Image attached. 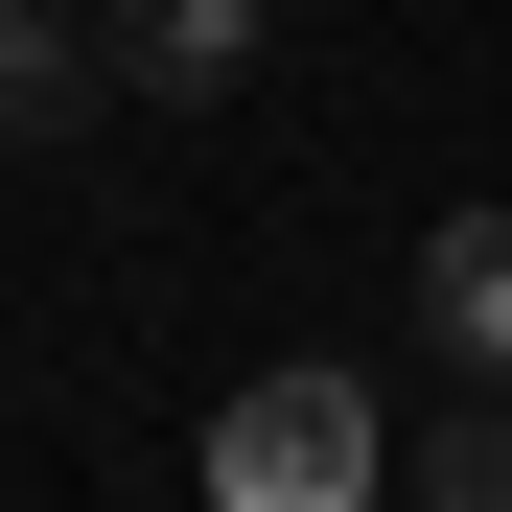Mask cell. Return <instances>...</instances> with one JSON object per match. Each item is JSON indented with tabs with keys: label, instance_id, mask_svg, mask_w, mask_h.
Segmentation results:
<instances>
[{
	"label": "cell",
	"instance_id": "3",
	"mask_svg": "<svg viewBox=\"0 0 512 512\" xmlns=\"http://www.w3.org/2000/svg\"><path fill=\"white\" fill-rule=\"evenodd\" d=\"M419 326L512 396V210H443V233H419Z\"/></svg>",
	"mask_w": 512,
	"mask_h": 512
},
{
	"label": "cell",
	"instance_id": "4",
	"mask_svg": "<svg viewBox=\"0 0 512 512\" xmlns=\"http://www.w3.org/2000/svg\"><path fill=\"white\" fill-rule=\"evenodd\" d=\"M94 24H70V0H0V163H24V140H70V117H94Z\"/></svg>",
	"mask_w": 512,
	"mask_h": 512
},
{
	"label": "cell",
	"instance_id": "2",
	"mask_svg": "<svg viewBox=\"0 0 512 512\" xmlns=\"http://www.w3.org/2000/svg\"><path fill=\"white\" fill-rule=\"evenodd\" d=\"M94 47H117V94H140V117H210V94H256V0H117Z\"/></svg>",
	"mask_w": 512,
	"mask_h": 512
},
{
	"label": "cell",
	"instance_id": "5",
	"mask_svg": "<svg viewBox=\"0 0 512 512\" xmlns=\"http://www.w3.org/2000/svg\"><path fill=\"white\" fill-rule=\"evenodd\" d=\"M396 489H419V512H512V396L466 373V419H419V443H396Z\"/></svg>",
	"mask_w": 512,
	"mask_h": 512
},
{
	"label": "cell",
	"instance_id": "1",
	"mask_svg": "<svg viewBox=\"0 0 512 512\" xmlns=\"http://www.w3.org/2000/svg\"><path fill=\"white\" fill-rule=\"evenodd\" d=\"M396 489V419L326 373V350H280L233 419H210V512H373Z\"/></svg>",
	"mask_w": 512,
	"mask_h": 512
}]
</instances>
